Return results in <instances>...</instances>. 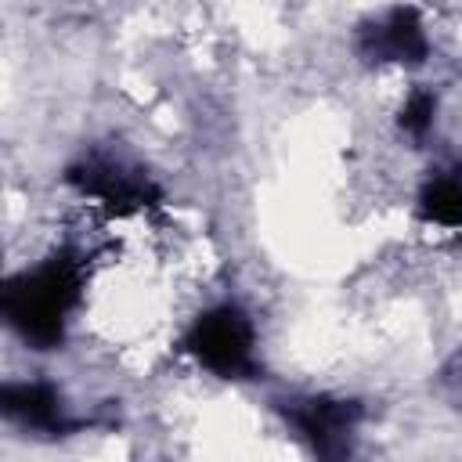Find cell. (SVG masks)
<instances>
[{"instance_id": "6da1fadb", "label": "cell", "mask_w": 462, "mask_h": 462, "mask_svg": "<svg viewBox=\"0 0 462 462\" xmlns=\"http://www.w3.org/2000/svg\"><path fill=\"white\" fill-rule=\"evenodd\" d=\"M79 300V263L72 256H54L32 274H22L0 289V314L14 325L25 343L51 346L61 339L65 318Z\"/></svg>"}, {"instance_id": "7a4b0ae2", "label": "cell", "mask_w": 462, "mask_h": 462, "mask_svg": "<svg viewBox=\"0 0 462 462\" xmlns=\"http://www.w3.org/2000/svg\"><path fill=\"white\" fill-rule=\"evenodd\" d=\"M184 346L217 375H249L253 372V325L235 307H217L202 314Z\"/></svg>"}, {"instance_id": "3957f363", "label": "cell", "mask_w": 462, "mask_h": 462, "mask_svg": "<svg viewBox=\"0 0 462 462\" xmlns=\"http://www.w3.org/2000/svg\"><path fill=\"white\" fill-rule=\"evenodd\" d=\"M289 419L300 426V433L310 440L321 462H350V433L357 422V404L310 397V401H300L289 411Z\"/></svg>"}, {"instance_id": "277c9868", "label": "cell", "mask_w": 462, "mask_h": 462, "mask_svg": "<svg viewBox=\"0 0 462 462\" xmlns=\"http://www.w3.org/2000/svg\"><path fill=\"white\" fill-rule=\"evenodd\" d=\"M69 180H72L83 195L101 199L105 206L123 209V213H126V209H141V206H148L152 199H159L155 184H152L144 173H130V170H123V166H116V162H105V159H90V162L76 166V170L69 173Z\"/></svg>"}, {"instance_id": "5b68a950", "label": "cell", "mask_w": 462, "mask_h": 462, "mask_svg": "<svg viewBox=\"0 0 462 462\" xmlns=\"http://www.w3.org/2000/svg\"><path fill=\"white\" fill-rule=\"evenodd\" d=\"M365 51L386 61H422L426 58V32L415 11H390L383 22L365 29Z\"/></svg>"}, {"instance_id": "8992f818", "label": "cell", "mask_w": 462, "mask_h": 462, "mask_svg": "<svg viewBox=\"0 0 462 462\" xmlns=\"http://www.w3.org/2000/svg\"><path fill=\"white\" fill-rule=\"evenodd\" d=\"M0 415L32 430H65L61 401L47 383H0Z\"/></svg>"}, {"instance_id": "52a82bcc", "label": "cell", "mask_w": 462, "mask_h": 462, "mask_svg": "<svg viewBox=\"0 0 462 462\" xmlns=\"http://www.w3.org/2000/svg\"><path fill=\"white\" fill-rule=\"evenodd\" d=\"M422 217L444 227H455L462 220V191L455 177H437L422 195Z\"/></svg>"}, {"instance_id": "ba28073f", "label": "cell", "mask_w": 462, "mask_h": 462, "mask_svg": "<svg viewBox=\"0 0 462 462\" xmlns=\"http://www.w3.org/2000/svg\"><path fill=\"white\" fill-rule=\"evenodd\" d=\"M433 108H437L433 94H430V90H415V94L408 97L404 112H401V126H404L408 134H426L430 123H433Z\"/></svg>"}]
</instances>
